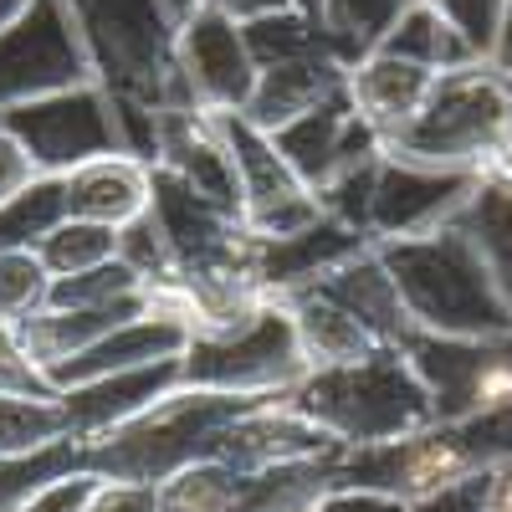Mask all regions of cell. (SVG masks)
<instances>
[{"instance_id":"6da1fadb","label":"cell","mask_w":512,"mask_h":512,"mask_svg":"<svg viewBox=\"0 0 512 512\" xmlns=\"http://www.w3.org/2000/svg\"><path fill=\"white\" fill-rule=\"evenodd\" d=\"M507 461H512V405H497L466 420H436L400 441L344 446L333 487H364L395 502H420L461 477L497 472Z\"/></svg>"},{"instance_id":"7a4b0ae2","label":"cell","mask_w":512,"mask_h":512,"mask_svg":"<svg viewBox=\"0 0 512 512\" xmlns=\"http://www.w3.org/2000/svg\"><path fill=\"white\" fill-rule=\"evenodd\" d=\"M374 246L420 333H446V338L512 333L507 297L487 272L477 241L461 226H441L431 236H405V241H374Z\"/></svg>"},{"instance_id":"3957f363","label":"cell","mask_w":512,"mask_h":512,"mask_svg":"<svg viewBox=\"0 0 512 512\" xmlns=\"http://www.w3.org/2000/svg\"><path fill=\"white\" fill-rule=\"evenodd\" d=\"M251 405H262V395H226V390L180 384V390H169L164 400H154L144 415L93 436L82 446V466L108 477V482L164 487L169 477H180L185 466L216 456L226 425Z\"/></svg>"},{"instance_id":"277c9868","label":"cell","mask_w":512,"mask_h":512,"mask_svg":"<svg viewBox=\"0 0 512 512\" xmlns=\"http://www.w3.org/2000/svg\"><path fill=\"white\" fill-rule=\"evenodd\" d=\"M507 139H512V72L497 67L492 57H477L466 67L436 72L425 103L384 144V154L436 169H466V175L487 180Z\"/></svg>"},{"instance_id":"5b68a950","label":"cell","mask_w":512,"mask_h":512,"mask_svg":"<svg viewBox=\"0 0 512 512\" xmlns=\"http://www.w3.org/2000/svg\"><path fill=\"white\" fill-rule=\"evenodd\" d=\"M287 400L344 446L400 441L410 431L436 425V400L405 349H374L354 364L313 369Z\"/></svg>"},{"instance_id":"8992f818","label":"cell","mask_w":512,"mask_h":512,"mask_svg":"<svg viewBox=\"0 0 512 512\" xmlns=\"http://www.w3.org/2000/svg\"><path fill=\"white\" fill-rule=\"evenodd\" d=\"M82 47L108 93L164 108H200L180 72V21L164 0H67Z\"/></svg>"},{"instance_id":"52a82bcc","label":"cell","mask_w":512,"mask_h":512,"mask_svg":"<svg viewBox=\"0 0 512 512\" xmlns=\"http://www.w3.org/2000/svg\"><path fill=\"white\" fill-rule=\"evenodd\" d=\"M313 374L303 338H297L292 308L282 297H267L251 318L221 333H195L185 349V384L226 395H262L282 400Z\"/></svg>"},{"instance_id":"ba28073f","label":"cell","mask_w":512,"mask_h":512,"mask_svg":"<svg viewBox=\"0 0 512 512\" xmlns=\"http://www.w3.org/2000/svg\"><path fill=\"white\" fill-rule=\"evenodd\" d=\"M0 128H11L26 144V154L36 159L41 175H72V169L93 164L103 154H123L113 98L98 77L72 82V88H57V93H41L11 113H0Z\"/></svg>"},{"instance_id":"9c48e42d","label":"cell","mask_w":512,"mask_h":512,"mask_svg":"<svg viewBox=\"0 0 512 512\" xmlns=\"http://www.w3.org/2000/svg\"><path fill=\"white\" fill-rule=\"evenodd\" d=\"M93 77V57L82 47L67 0H36L21 21L0 26V113Z\"/></svg>"},{"instance_id":"30bf717a","label":"cell","mask_w":512,"mask_h":512,"mask_svg":"<svg viewBox=\"0 0 512 512\" xmlns=\"http://www.w3.org/2000/svg\"><path fill=\"white\" fill-rule=\"evenodd\" d=\"M405 354L436 400V420H466L512 405V333L507 338L415 333Z\"/></svg>"},{"instance_id":"8fae6325","label":"cell","mask_w":512,"mask_h":512,"mask_svg":"<svg viewBox=\"0 0 512 512\" xmlns=\"http://www.w3.org/2000/svg\"><path fill=\"white\" fill-rule=\"evenodd\" d=\"M477 185L482 175H466V169H436V164L384 154L374 175L369 241H405V236H431L451 226Z\"/></svg>"},{"instance_id":"7c38bea8","label":"cell","mask_w":512,"mask_h":512,"mask_svg":"<svg viewBox=\"0 0 512 512\" xmlns=\"http://www.w3.org/2000/svg\"><path fill=\"white\" fill-rule=\"evenodd\" d=\"M180 72L190 82V93L205 113H241L251 103L256 88V57L246 47V26L200 0V6L180 21V41H175Z\"/></svg>"},{"instance_id":"4fadbf2b","label":"cell","mask_w":512,"mask_h":512,"mask_svg":"<svg viewBox=\"0 0 512 512\" xmlns=\"http://www.w3.org/2000/svg\"><path fill=\"white\" fill-rule=\"evenodd\" d=\"M272 139L287 154V164L303 175L308 190H323L328 180L349 175V169H359V164H369V159L384 154V139L369 128V118L354 108L349 88L333 93L318 108H308L303 118L282 123Z\"/></svg>"},{"instance_id":"5bb4252c","label":"cell","mask_w":512,"mask_h":512,"mask_svg":"<svg viewBox=\"0 0 512 512\" xmlns=\"http://www.w3.org/2000/svg\"><path fill=\"white\" fill-rule=\"evenodd\" d=\"M195 328L180 318V313H144L134 323H123L113 333H103L98 344L77 349L57 364H47L57 390H72V384H88V379H103V374H118V369H139V364H159V359H185Z\"/></svg>"},{"instance_id":"9a60e30c","label":"cell","mask_w":512,"mask_h":512,"mask_svg":"<svg viewBox=\"0 0 512 512\" xmlns=\"http://www.w3.org/2000/svg\"><path fill=\"white\" fill-rule=\"evenodd\" d=\"M364 246H374L364 231L333 221L328 210H323L313 226L292 231V236H256L251 272H256V282H262L267 297H287V292H297V287L318 282L323 272H333L338 262L359 256Z\"/></svg>"},{"instance_id":"2e32d148","label":"cell","mask_w":512,"mask_h":512,"mask_svg":"<svg viewBox=\"0 0 512 512\" xmlns=\"http://www.w3.org/2000/svg\"><path fill=\"white\" fill-rule=\"evenodd\" d=\"M338 446H344V441H333L313 415H303V410L282 395V400H262V405L241 410V415L226 425L216 456L231 461V466H282V461L328 456V451H338Z\"/></svg>"},{"instance_id":"e0dca14e","label":"cell","mask_w":512,"mask_h":512,"mask_svg":"<svg viewBox=\"0 0 512 512\" xmlns=\"http://www.w3.org/2000/svg\"><path fill=\"white\" fill-rule=\"evenodd\" d=\"M308 287L323 292L328 303H338L349 318H359L369 328V338L384 344V349H405L410 338L420 333L410 308H405V297H400V287H395V277H390V267H384L379 246H364L359 256L338 262L333 272H323Z\"/></svg>"},{"instance_id":"ac0fdd59","label":"cell","mask_w":512,"mask_h":512,"mask_svg":"<svg viewBox=\"0 0 512 512\" xmlns=\"http://www.w3.org/2000/svg\"><path fill=\"white\" fill-rule=\"evenodd\" d=\"M180 384H185V359H159V364H139V369H118V374H103L88 384H72V390H62L67 425L77 441H93V436L113 431V425L144 415L154 400H164Z\"/></svg>"},{"instance_id":"d6986e66","label":"cell","mask_w":512,"mask_h":512,"mask_svg":"<svg viewBox=\"0 0 512 512\" xmlns=\"http://www.w3.org/2000/svg\"><path fill=\"white\" fill-rule=\"evenodd\" d=\"M349 88V62L338 52H308V57H292V62H272V67H256V88L251 103L241 108L256 128L277 134L282 123L303 118L308 108L328 103L333 93Z\"/></svg>"},{"instance_id":"ffe728a7","label":"cell","mask_w":512,"mask_h":512,"mask_svg":"<svg viewBox=\"0 0 512 512\" xmlns=\"http://www.w3.org/2000/svg\"><path fill=\"white\" fill-rule=\"evenodd\" d=\"M62 180H67V216L103 221V226L139 221L154 200V164L134 154H103Z\"/></svg>"},{"instance_id":"44dd1931","label":"cell","mask_w":512,"mask_h":512,"mask_svg":"<svg viewBox=\"0 0 512 512\" xmlns=\"http://www.w3.org/2000/svg\"><path fill=\"white\" fill-rule=\"evenodd\" d=\"M431 82H436V72L420 67V62H405V57H390V52H364L349 67V98L369 118L374 134L390 144L415 118V108L425 103Z\"/></svg>"},{"instance_id":"7402d4cb","label":"cell","mask_w":512,"mask_h":512,"mask_svg":"<svg viewBox=\"0 0 512 512\" xmlns=\"http://www.w3.org/2000/svg\"><path fill=\"white\" fill-rule=\"evenodd\" d=\"M282 303L292 308L297 338H303V354H308V364H313V369L354 364V359H364V354L384 349V344H374V338H369V328H364L359 318H349L344 308L328 303V297H323V292H313V287L287 292Z\"/></svg>"},{"instance_id":"603a6c76","label":"cell","mask_w":512,"mask_h":512,"mask_svg":"<svg viewBox=\"0 0 512 512\" xmlns=\"http://www.w3.org/2000/svg\"><path fill=\"white\" fill-rule=\"evenodd\" d=\"M374 52L420 62V67H431V72H451V67H466V62L482 57L472 41H466L436 6H425V0H410V6L395 16V26L379 36Z\"/></svg>"},{"instance_id":"cb8c5ba5","label":"cell","mask_w":512,"mask_h":512,"mask_svg":"<svg viewBox=\"0 0 512 512\" xmlns=\"http://www.w3.org/2000/svg\"><path fill=\"white\" fill-rule=\"evenodd\" d=\"M451 226H461L477 241L487 272L497 277L507 308H512V185L507 180H482Z\"/></svg>"},{"instance_id":"d4e9b609","label":"cell","mask_w":512,"mask_h":512,"mask_svg":"<svg viewBox=\"0 0 512 512\" xmlns=\"http://www.w3.org/2000/svg\"><path fill=\"white\" fill-rule=\"evenodd\" d=\"M67 221V180L36 175L26 190H16L0 205V251H36Z\"/></svg>"},{"instance_id":"484cf974","label":"cell","mask_w":512,"mask_h":512,"mask_svg":"<svg viewBox=\"0 0 512 512\" xmlns=\"http://www.w3.org/2000/svg\"><path fill=\"white\" fill-rule=\"evenodd\" d=\"M246 26V47L256 57V67H272V62H292V57H308V52H338L333 36L323 31V21L303 16L297 6H282V11H267V16H251L241 21ZM344 57V52H338ZM349 62V57H344Z\"/></svg>"},{"instance_id":"4316f807","label":"cell","mask_w":512,"mask_h":512,"mask_svg":"<svg viewBox=\"0 0 512 512\" xmlns=\"http://www.w3.org/2000/svg\"><path fill=\"white\" fill-rule=\"evenodd\" d=\"M82 446L77 436H62L52 446H36L21 456H0V512H21L41 487H52L67 472H82Z\"/></svg>"},{"instance_id":"83f0119b","label":"cell","mask_w":512,"mask_h":512,"mask_svg":"<svg viewBox=\"0 0 512 512\" xmlns=\"http://www.w3.org/2000/svg\"><path fill=\"white\" fill-rule=\"evenodd\" d=\"M62 436H72L62 395L41 400V395H6L0 390V456H21V451H36V446H52Z\"/></svg>"},{"instance_id":"f1b7e54d","label":"cell","mask_w":512,"mask_h":512,"mask_svg":"<svg viewBox=\"0 0 512 512\" xmlns=\"http://www.w3.org/2000/svg\"><path fill=\"white\" fill-rule=\"evenodd\" d=\"M41 267L52 277H72V272H93L103 262L118 256V226H103V221H82V216H67L47 241L36 246Z\"/></svg>"},{"instance_id":"f546056e","label":"cell","mask_w":512,"mask_h":512,"mask_svg":"<svg viewBox=\"0 0 512 512\" xmlns=\"http://www.w3.org/2000/svg\"><path fill=\"white\" fill-rule=\"evenodd\" d=\"M410 0H323V31L333 36V47L349 57V67L379 47V36L395 26V16Z\"/></svg>"},{"instance_id":"4dcf8cb0","label":"cell","mask_w":512,"mask_h":512,"mask_svg":"<svg viewBox=\"0 0 512 512\" xmlns=\"http://www.w3.org/2000/svg\"><path fill=\"white\" fill-rule=\"evenodd\" d=\"M0 390L6 395H41V400L62 395L47 374V364L31 354L21 323H0Z\"/></svg>"},{"instance_id":"1f68e13d","label":"cell","mask_w":512,"mask_h":512,"mask_svg":"<svg viewBox=\"0 0 512 512\" xmlns=\"http://www.w3.org/2000/svg\"><path fill=\"white\" fill-rule=\"evenodd\" d=\"M118 256L128 267H134L149 287H159V282H175V251H169V241H164V231H159V221L144 216L139 221H128V226H118Z\"/></svg>"},{"instance_id":"d6a6232c","label":"cell","mask_w":512,"mask_h":512,"mask_svg":"<svg viewBox=\"0 0 512 512\" xmlns=\"http://www.w3.org/2000/svg\"><path fill=\"white\" fill-rule=\"evenodd\" d=\"M425 6H436L482 57H492V41H497V26H502L507 0H425Z\"/></svg>"},{"instance_id":"836d02e7","label":"cell","mask_w":512,"mask_h":512,"mask_svg":"<svg viewBox=\"0 0 512 512\" xmlns=\"http://www.w3.org/2000/svg\"><path fill=\"white\" fill-rule=\"evenodd\" d=\"M98 482H103V477L82 466V472H67V477H57L52 487H41L21 512H88V502H93Z\"/></svg>"},{"instance_id":"e575fe53","label":"cell","mask_w":512,"mask_h":512,"mask_svg":"<svg viewBox=\"0 0 512 512\" xmlns=\"http://www.w3.org/2000/svg\"><path fill=\"white\" fill-rule=\"evenodd\" d=\"M487 487H492V472H477V477H461V482L420 497V502H405V512H482Z\"/></svg>"},{"instance_id":"d590c367","label":"cell","mask_w":512,"mask_h":512,"mask_svg":"<svg viewBox=\"0 0 512 512\" xmlns=\"http://www.w3.org/2000/svg\"><path fill=\"white\" fill-rule=\"evenodd\" d=\"M88 512H159V487L154 482H98Z\"/></svg>"},{"instance_id":"8d00e7d4","label":"cell","mask_w":512,"mask_h":512,"mask_svg":"<svg viewBox=\"0 0 512 512\" xmlns=\"http://www.w3.org/2000/svg\"><path fill=\"white\" fill-rule=\"evenodd\" d=\"M36 175H41V169H36V159L26 154V144L11 134V128H0V205H6L16 190H26Z\"/></svg>"},{"instance_id":"74e56055","label":"cell","mask_w":512,"mask_h":512,"mask_svg":"<svg viewBox=\"0 0 512 512\" xmlns=\"http://www.w3.org/2000/svg\"><path fill=\"white\" fill-rule=\"evenodd\" d=\"M313 512H405V502L384 492H364V487H328Z\"/></svg>"},{"instance_id":"f35d334b","label":"cell","mask_w":512,"mask_h":512,"mask_svg":"<svg viewBox=\"0 0 512 512\" xmlns=\"http://www.w3.org/2000/svg\"><path fill=\"white\" fill-rule=\"evenodd\" d=\"M482 512H512V461L492 472V487H487V507Z\"/></svg>"},{"instance_id":"ab89813d","label":"cell","mask_w":512,"mask_h":512,"mask_svg":"<svg viewBox=\"0 0 512 512\" xmlns=\"http://www.w3.org/2000/svg\"><path fill=\"white\" fill-rule=\"evenodd\" d=\"M210 6L231 11L236 21H251V16H267V11H282V6H292V0H210Z\"/></svg>"},{"instance_id":"60d3db41","label":"cell","mask_w":512,"mask_h":512,"mask_svg":"<svg viewBox=\"0 0 512 512\" xmlns=\"http://www.w3.org/2000/svg\"><path fill=\"white\" fill-rule=\"evenodd\" d=\"M492 62L512 72V0H507V11H502V26H497V41H492Z\"/></svg>"},{"instance_id":"b9f144b4","label":"cell","mask_w":512,"mask_h":512,"mask_svg":"<svg viewBox=\"0 0 512 512\" xmlns=\"http://www.w3.org/2000/svg\"><path fill=\"white\" fill-rule=\"evenodd\" d=\"M36 6V0H0V26H11V21H21L26 11Z\"/></svg>"},{"instance_id":"7bdbcfd3","label":"cell","mask_w":512,"mask_h":512,"mask_svg":"<svg viewBox=\"0 0 512 512\" xmlns=\"http://www.w3.org/2000/svg\"><path fill=\"white\" fill-rule=\"evenodd\" d=\"M292 6L303 11V16H313V21H323V0H292Z\"/></svg>"}]
</instances>
